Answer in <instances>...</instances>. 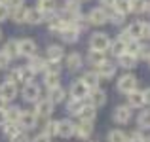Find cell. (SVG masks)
<instances>
[{"label": "cell", "mask_w": 150, "mask_h": 142, "mask_svg": "<svg viewBox=\"0 0 150 142\" xmlns=\"http://www.w3.org/2000/svg\"><path fill=\"white\" fill-rule=\"evenodd\" d=\"M118 91L122 93H129L133 89H137V78L133 74H124V76L118 78V84H116Z\"/></svg>", "instance_id": "obj_1"}, {"label": "cell", "mask_w": 150, "mask_h": 142, "mask_svg": "<svg viewBox=\"0 0 150 142\" xmlns=\"http://www.w3.org/2000/svg\"><path fill=\"white\" fill-rule=\"evenodd\" d=\"M33 76L34 74L30 72L27 66H19V68H13L11 70V74H10V78L8 80H11V82H23V84H29V82H33Z\"/></svg>", "instance_id": "obj_2"}, {"label": "cell", "mask_w": 150, "mask_h": 142, "mask_svg": "<svg viewBox=\"0 0 150 142\" xmlns=\"http://www.w3.org/2000/svg\"><path fill=\"white\" fill-rule=\"evenodd\" d=\"M51 112H53V102L50 98H38L36 106H34V114L38 117H50Z\"/></svg>", "instance_id": "obj_3"}, {"label": "cell", "mask_w": 150, "mask_h": 142, "mask_svg": "<svg viewBox=\"0 0 150 142\" xmlns=\"http://www.w3.org/2000/svg\"><path fill=\"white\" fill-rule=\"evenodd\" d=\"M110 40L108 36H106L105 32H93L91 38H89V46H91V49H97V51H105L106 47H108Z\"/></svg>", "instance_id": "obj_4"}, {"label": "cell", "mask_w": 150, "mask_h": 142, "mask_svg": "<svg viewBox=\"0 0 150 142\" xmlns=\"http://www.w3.org/2000/svg\"><path fill=\"white\" fill-rule=\"evenodd\" d=\"M19 127L25 129V131H30L38 125V116L34 112H21V117H19Z\"/></svg>", "instance_id": "obj_5"}, {"label": "cell", "mask_w": 150, "mask_h": 142, "mask_svg": "<svg viewBox=\"0 0 150 142\" xmlns=\"http://www.w3.org/2000/svg\"><path fill=\"white\" fill-rule=\"evenodd\" d=\"M88 21L91 23V25H105V23L108 21V11H106L105 8H93L88 15Z\"/></svg>", "instance_id": "obj_6"}, {"label": "cell", "mask_w": 150, "mask_h": 142, "mask_svg": "<svg viewBox=\"0 0 150 142\" xmlns=\"http://www.w3.org/2000/svg\"><path fill=\"white\" fill-rule=\"evenodd\" d=\"M59 36H61V40L65 42V44H74V42H78V38H80V30L69 23V25L59 32Z\"/></svg>", "instance_id": "obj_7"}, {"label": "cell", "mask_w": 150, "mask_h": 142, "mask_svg": "<svg viewBox=\"0 0 150 142\" xmlns=\"http://www.w3.org/2000/svg\"><path fill=\"white\" fill-rule=\"evenodd\" d=\"M19 44V55L21 57H33V55H36V42L30 40V38H23V40L17 42Z\"/></svg>", "instance_id": "obj_8"}, {"label": "cell", "mask_w": 150, "mask_h": 142, "mask_svg": "<svg viewBox=\"0 0 150 142\" xmlns=\"http://www.w3.org/2000/svg\"><path fill=\"white\" fill-rule=\"evenodd\" d=\"M21 95H23V98H25V102H36L38 98H40V87H38L36 84H33V82H29V84H25Z\"/></svg>", "instance_id": "obj_9"}, {"label": "cell", "mask_w": 150, "mask_h": 142, "mask_svg": "<svg viewBox=\"0 0 150 142\" xmlns=\"http://www.w3.org/2000/svg\"><path fill=\"white\" fill-rule=\"evenodd\" d=\"M0 95H2L8 102L13 101V98L17 97V84H15V82H11V80L2 82V84H0Z\"/></svg>", "instance_id": "obj_10"}, {"label": "cell", "mask_w": 150, "mask_h": 142, "mask_svg": "<svg viewBox=\"0 0 150 142\" xmlns=\"http://www.w3.org/2000/svg\"><path fill=\"white\" fill-rule=\"evenodd\" d=\"M76 131V123H72L70 120H61L57 121V135L63 138H70Z\"/></svg>", "instance_id": "obj_11"}, {"label": "cell", "mask_w": 150, "mask_h": 142, "mask_svg": "<svg viewBox=\"0 0 150 142\" xmlns=\"http://www.w3.org/2000/svg\"><path fill=\"white\" fill-rule=\"evenodd\" d=\"M88 95H89V89L82 80H76L70 85V97L72 98H82L84 101V98H88Z\"/></svg>", "instance_id": "obj_12"}, {"label": "cell", "mask_w": 150, "mask_h": 142, "mask_svg": "<svg viewBox=\"0 0 150 142\" xmlns=\"http://www.w3.org/2000/svg\"><path fill=\"white\" fill-rule=\"evenodd\" d=\"M86 101H88L89 104H93L95 108H99V106H105V102H106V93L103 91V89H99V87H97V89H91Z\"/></svg>", "instance_id": "obj_13"}, {"label": "cell", "mask_w": 150, "mask_h": 142, "mask_svg": "<svg viewBox=\"0 0 150 142\" xmlns=\"http://www.w3.org/2000/svg\"><path fill=\"white\" fill-rule=\"evenodd\" d=\"M95 72L99 74L101 80H110V78H114V74H116V65H114V63H110V61H105L103 65L97 66Z\"/></svg>", "instance_id": "obj_14"}, {"label": "cell", "mask_w": 150, "mask_h": 142, "mask_svg": "<svg viewBox=\"0 0 150 142\" xmlns=\"http://www.w3.org/2000/svg\"><path fill=\"white\" fill-rule=\"evenodd\" d=\"M93 133V121L89 120H80V123H76V131H74V135H78L80 138H89Z\"/></svg>", "instance_id": "obj_15"}, {"label": "cell", "mask_w": 150, "mask_h": 142, "mask_svg": "<svg viewBox=\"0 0 150 142\" xmlns=\"http://www.w3.org/2000/svg\"><path fill=\"white\" fill-rule=\"evenodd\" d=\"M112 117H114V121H116V123L125 125L129 120H131V108H129V106H118V108L114 110Z\"/></svg>", "instance_id": "obj_16"}, {"label": "cell", "mask_w": 150, "mask_h": 142, "mask_svg": "<svg viewBox=\"0 0 150 142\" xmlns=\"http://www.w3.org/2000/svg\"><path fill=\"white\" fill-rule=\"evenodd\" d=\"M46 65H48L46 59L38 57V55H33V57H29V65H27V68H29L33 74H38V72H44V70H46Z\"/></svg>", "instance_id": "obj_17"}, {"label": "cell", "mask_w": 150, "mask_h": 142, "mask_svg": "<svg viewBox=\"0 0 150 142\" xmlns=\"http://www.w3.org/2000/svg\"><path fill=\"white\" fill-rule=\"evenodd\" d=\"M118 65H120L122 68H125V70H133L137 66V55L127 53V51H125L124 55L118 57Z\"/></svg>", "instance_id": "obj_18"}, {"label": "cell", "mask_w": 150, "mask_h": 142, "mask_svg": "<svg viewBox=\"0 0 150 142\" xmlns=\"http://www.w3.org/2000/svg\"><path fill=\"white\" fill-rule=\"evenodd\" d=\"M127 102H129V108H141L144 104V97H143V91L139 89H133V91L127 93Z\"/></svg>", "instance_id": "obj_19"}, {"label": "cell", "mask_w": 150, "mask_h": 142, "mask_svg": "<svg viewBox=\"0 0 150 142\" xmlns=\"http://www.w3.org/2000/svg\"><path fill=\"white\" fill-rule=\"evenodd\" d=\"M25 21L30 23V25H38V23L46 21V15H44V11H40L38 8H30V10H27Z\"/></svg>", "instance_id": "obj_20"}, {"label": "cell", "mask_w": 150, "mask_h": 142, "mask_svg": "<svg viewBox=\"0 0 150 142\" xmlns=\"http://www.w3.org/2000/svg\"><path fill=\"white\" fill-rule=\"evenodd\" d=\"M82 82H84V84L88 85V89L91 91V89H97V87H99L101 78H99V74H97L95 70H89V72H86L84 76H82Z\"/></svg>", "instance_id": "obj_21"}, {"label": "cell", "mask_w": 150, "mask_h": 142, "mask_svg": "<svg viewBox=\"0 0 150 142\" xmlns=\"http://www.w3.org/2000/svg\"><path fill=\"white\" fill-rule=\"evenodd\" d=\"M46 55H48V61L50 63H59L63 57H65V49H63L61 46H50L48 51H46Z\"/></svg>", "instance_id": "obj_22"}, {"label": "cell", "mask_w": 150, "mask_h": 142, "mask_svg": "<svg viewBox=\"0 0 150 142\" xmlns=\"http://www.w3.org/2000/svg\"><path fill=\"white\" fill-rule=\"evenodd\" d=\"M108 47H110V53H112L114 57H120V55H124L125 51H127V42H124L122 38H116L114 42L108 44Z\"/></svg>", "instance_id": "obj_23"}, {"label": "cell", "mask_w": 150, "mask_h": 142, "mask_svg": "<svg viewBox=\"0 0 150 142\" xmlns=\"http://www.w3.org/2000/svg\"><path fill=\"white\" fill-rule=\"evenodd\" d=\"M82 65H84V61H82V55L80 53H70L67 55V68L69 70H80Z\"/></svg>", "instance_id": "obj_24"}, {"label": "cell", "mask_w": 150, "mask_h": 142, "mask_svg": "<svg viewBox=\"0 0 150 142\" xmlns=\"http://www.w3.org/2000/svg\"><path fill=\"white\" fill-rule=\"evenodd\" d=\"M50 91V95H48V98L53 104H59V102H63L67 98V93H65V89L61 87V85H57V87H51V89H48Z\"/></svg>", "instance_id": "obj_25"}, {"label": "cell", "mask_w": 150, "mask_h": 142, "mask_svg": "<svg viewBox=\"0 0 150 142\" xmlns=\"http://www.w3.org/2000/svg\"><path fill=\"white\" fill-rule=\"evenodd\" d=\"M95 116H97L95 106L89 104V102L86 101V104L82 106V110H80V114H78V117H80V120H89V121H93V120H95Z\"/></svg>", "instance_id": "obj_26"}, {"label": "cell", "mask_w": 150, "mask_h": 142, "mask_svg": "<svg viewBox=\"0 0 150 142\" xmlns=\"http://www.w3.org/2000/svg\"><path fill=\"white\" fill-rule=\"evenodd\" d=\"M4 53L8 55V59H17L19 57V44H17V40H10V42H6L4 44Z\"/></svg>", "instance_id": "obj_27"}, {"label": "cell", "mask_w": 150, "mask_h": 142, "mask_svg": "<svg viewBox=\"0 0 150 142\" xmlns=\"http://www.w3.org/2000/svg\"><path fill=\"white\" fill-rule=\"evenodd\" d=\"M105 61H106V57H105V51L89 49V53H88V63H89V65H93V66H99V65H103Z\"/></svg>", "instance_id": "obj_28"}, {"label": "cell", "mask_w": 150, "mask_h": 142, "mask_svg": "<svg viewBox=\"0 0 150 142\" xmlns=\"http://www.w3.org/2000/svg\"><path fill=\"white\" fill-rule=\"evenodd\" d=\"M84 104H86V98L82 101V98H72V97H70L69 104H67V112H69L70 116H78Z\"/></svg>", "instance_id": "obj_29"}, {"label": "cell", "mask_w": 150, "mask_h": 142, "mask_svg": "<svg viewBox=\"0 0 150 142\" xmlns=\"http://www.w3.org/2000/svg\"><path fill=\"white\" fill-rule=\"evenodd\" d=\"M137 125H139L141 131L150 129V110H143V112H139V116H137Z\"/></svg>", "instance_id": "obj_30"}, {"label": "cell", "mask_w": 150, "mask_h": 142, "mask_svg": "<svg viewBox=\"0 0 150 142\" xmlns=\"http://www.w3.org/2000/svg\"><path fill=\"white\" fill-rule=\"evenodd\" d=\"M36 8L40 11H44V15L46 13H53L55 8H57V2H55V0H38V6Z\"/></svg>", "instance_id": "obj_31"}, {"label": "cell", "mask_w": 150, "mask_h": 142, "mask_svg": "<svg viewBox=\"0 0 150 142\" xmlns=\"http://www.w3.org/2000/svg\"><path fill=\"white\" fill-rule=\"evenodd\" d=\"M4 127V135L8 136V138H11V136H15L19 131H21V127H19V123H15V121H6V123L2 125Z\"/></svg>", "instance_id": "obj_32"}, {"label": "cell", "mask_w": 150, "mask_h": 142, "mask_svg": "<svg viewBox=\"0 0 150 142\" xmlns=\"http://www.w3.org/2000/svg\"><path fill=\"white\" fill-rule=\"evenodd\" d=\"M108 142H127V135L122 129H112L108 133Z\"/></svg>", "instance_id": "obj_33"}, {"label": "cell", "mask_w": 150, "mask_h": 142, "mask_svg": "<svg viewBox=\"0 0 150 142\" xmlns=\"http://www.w3.org/2000/svg\"><path fill=\"white\" fill-rule=\"evenodd\" d=\"M44 85H46L48 89L57 87V85H59V74H55V72H46V76H44Z\"/></svg>", "instance_id": "obj_34"}, {"label": "cell", "mask_w": 150, "mask_h": 142, "mask_svg": "<svg viewBox=\"0 0 150 142\" xmlns=\"http://www.w3.org/2000/svg\"><path fill=\"white\" fill-rule=\"evenodd\" d=\"M21 112H23V110L19 108V106H11V108H6V117H8V121H15V123H17L19 117H21Z\"/></svg>", "instance_id": "obj_35"}, {"label": "cell", "mask_w": 150, "mask_h": 142, "mask_svg": "<svg viewBox=\"0 0 150 142\" xmlns=\"http://www.w3.org/2000/svg\"><path fill=\"white\" fill-rule=\"evenodd\" d=\"M114 10H118V11H122L124 15H127L129 11H131V0H116Z\"/></svg>", "instance_id": "obj_36"}, {"label": "cell", "mask_w": 150, "mask_h": 142, "mask_svg": "<svg viewBox=\"0 0 150 142\" xmlns=\"http://www.w3.org/2000/svg\"><path fill=\"white\" fill-rule=\"evenodd\" d=\"M10 13H11V19H13L15 23H25V15H27L25 6H23V8H17V10H11Z\"/></svg>", "instance_id": "obj_37"}, {"label": "cell", "mask_w": 150, "mask_h": 142, "mask_svg": "<svg viewBox=\"0 0 150 142\" xmlns=\"http://www.w3.org/2000/svg\"><path fill=\"white\" fill-rule=\"evenodd\" d=\"M144 10H146V0H131L133 13H144Z\"/></svg>", "instance_id": "obj_38"}, {"label": "cell", "mask_w": 150, "mask_h": 142, "mask_svg": "<svg viewBox=\"0 0 150 142\" xmlns=\"http://www.w3.org/2000/svg\"><path fill=\"white\" fill-rule=\"evenodd\" d=\"M127 142H146V136L143 135L141 129H137V131H131L127 135Z\"/></svg>", "instance_id": "obj_39"}, {"label": "cell", "mask_w": 150, "mask_h": 142, "mask_svg": "<svg viewBox=\"0 0 150 142\" xmlns=\"http://www.w3.org/2000/svg\"><path fill=\"white\" fill-rule=\"evenodd\" d=\"M108 19L114 23V25H122V23L125 21V15L122 13V11H118V10H114L112 13H108Z\"/></svg>", "instance_id": "obj_40"}, {"label": "cell", "mask_w": 150, "mask_h": 142, "mask_svg": "<svg viewBox=\"0 0 150 142\" xmlns=\"http://www.w3.org/2000/svg\"><path fill=\"white\" fill-rule=\"evenodd\" d=\"M44 135H48V136L57 135V121H46V125H44Z\"/></svg>", "instance_id": "obj_41"}, {"label": "cell", "mask_w": 150, "mask_h": 142, "mask_svg": "<svg viewBox=\"0 0 150 142\" xmlns=\"http://www.w3.org/2000/svg\"><path fill=\"white\" fill-rule=\"evenodd\" d=\"M148 57H150V46L139 44V49H137V59H148Z\"/></svg>", "instance_id": "obj_42"}, {"label": "cell", "mask_w": 150, "mask_h": 142, "mask_svg": "<svg viewBox=\"0 0 150 142\" xmlns=\"http://www.w3.org/2000/svg\"><path fill=\"white\" fill-rule=\"evenodd\" d=\"M10 142H30V138H29V135H27L25 131H19L15 136L10 138Z\"/></svg>", "instance_id": "obj_43"}, {"label": "cell", "mask_w": 150, "mask_h": 142, "mask_svg": "<svg viewBox=\"0 0 150 142\" xmlns=\"http://www.w3.org/2000/svg\"><path fill=\"white\" fill-rule=\"evenodd\" d=\"M23 4H25V0H6V8L8 10H17V8H23Z\"/></svg>", "instance_id": "obj_44"}, {"label": "cell", "mask_w": 150, "mask_h": 142, "mask_svg": "<svg viewBox=\"0 0 150 142\" xmlns=\"http://www.w3.org/2000/svg\"><path fill=\"white\" fill-rule=\"evenodd\" d=\"M8 65H10V59H8V55L4 53V51H0V70L8 68Z\"/></svg>", "instance_id": "obj_45"}, {"label": "cell", "mask_w": 150, "mask_h": 142, "mask_svg": "<svg viewBox=\"0 0 150 142\" xmlns=\"http://www.w3.org/2000/svg\"><path fill=\"white\" fill-rule=\"evenodd\" d=\"M30 142H51V136H48V135H44V133H40V135H36Z\"/></svg>", "instance_id": "obj_46"}, {"label": "cell", "mask_w": 150, "mask_h": 142, "mask_svg": "<svg viewBox=\"0 0 150 142\" xmlns=\"http://www.w3.org/2000/svg\"><path fill=\"white\" fill-rule=\"evenodd\" d=\"M8 15H10V10H8V8L4 6V4H0V23H2V21H6V19H8Z\"/></svg>", "instance_id": "obj_47"}, {"label": "cell", "mask_w": 150, "mask_h": 142, "mask_svg": "<svg viewBox=\"0 0 150 142\" xmlns=\"http://www.w3.org/2000/svg\"><path fill=\"white\" fill-rule=\"evenodd\" d=\"M141 38L150 40V23H143V34H141Z\"/></svg>", "instance_id": "obj_48"}, {"label": "cell", "mask_w": 150, "mask_h": 142, "mask_svg": "<svg viewBox=\"0 0 150 142\" xmlns=\"http://www.w3.org/2000/svg\"><path fill=\"white\" fill-rule=\"evenodd\" d=\"M143 97H144V104H150V87L143 91Z\"/></svg>", "instance_id": "obj_49"}, {"label": "cell", "mask_w": 150, "mask_h": 142, "mask_svg": "<svg viewBox=\"0 0 150 142\" xmlns=\"http://www.w3.org/2000/svg\"><path fill=\"white\" fill-rule=\"evenodd\" d=\"M6 121H8V117H6V110H0V127H2Z\"/></svg>", "instance_id": "obj_50"}, {"label": "cell", "mask_w": 150, "mask_h": 142, "mask_svg": "<svg viewBox=\"0 0 150 142\" xmlns=\"http://www.w3.org/2000/svg\"><path fill=\"white\" fill-rule=\"evenodd\" d=\"M6 108H8V101L0 95V110H6Z\"/></svg>", "instance_id": "obj_51"}, {"label": "cell", "mask_w": 150, "mask_h": 142, "mask_svg": "<svg viewBox=\"0 0 150 142\" xmlns=\"http://www.w3.org/2000/svg\"><path fill=\"white\" fill-rule=\"evenodd\" d=\"M103 6H108V8H114V4H116V0H101Z\"/></svg>", "instance_id": "obj_52"}, {"label": "cell", "mask_w": 150, "mask_h": 142, "mask_svg": "<svg viewBox=\"0 0 150 142\" xmlns=\"http://www.w3.org/2000/svg\"><path fill=\"white\" fill-rule=\"evenodd\" d=\"M144 11H148V13H150V0H146V10H144Z\"/></svg>", "instance_id": "obj_53"}, {"label": "cell", "mask_w": 150, "mask_h": 142, "mask_svg": "<svg viewBox=\"0 0 150 142\" xmlns=\"http://www.w3.org/2000/svg\"><path fill=\"white\" fill-rule=\"evenodd\" d=\"M0 4H4V6H6V0H0Z\"/></svg>", "instance_id": "obj_54"}, {"label": "cell", "mask_w": 150, "mask_h": 142, "mask_svg": "<svg viewBox=\"0 0 150 142\" xmlns=\"http://www.w3.org/2000/svg\"><path fill=\"white\" fill-rule=\"evenodd\" d=\"M0 40H2V30H0Z\"/></svg>", "instance_id": "obj_55"}, {"label": "cell", "mask_w": 150, "mask_h": 142, "mask_svg": "<svg viewBox=\"0 0 150 142\" xmlns=\"http://www.w3.org/2000/svg\"><path fill=\"white\" fill-rule=\"evenodd\" d=\"M146 142H150V136H148V138H146Z\"/></svg>", "instance_id": "obj_56"}, {"label": "cell", "mask_w": 150, "mask_h": 142, "mask_svg": "<svg viewBox=\"0 0 150 142\" xmlns=\"http://www.w3.org/2000/svg\"><path fill=\"white\" fill-rule=\"evenodd\" d=\"M148 63H150V57H148Z\"/></svg>", "instance_id": "obj_57"}, {"label": "cell", "mask_w": 150, "mask_h": 142, "mask_svg": "<svg viewBox=\"0 0 150 142\" xmlns=\"http://www.w3.org/2000/svg\"><path fill=\"white\" fill-rule=\"evenodd\" d=\"M80 2H84V0H80Z\"/></svg>", "instance_id": "obj_58"}]
</instances>
